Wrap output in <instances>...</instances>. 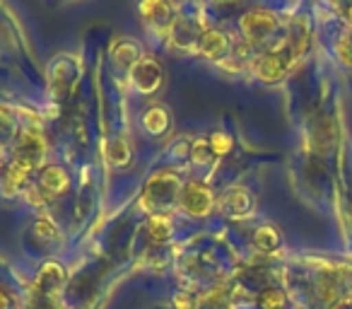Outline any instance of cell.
Segmentation results:
<instances>
[{
    "instance_id": "1",
    "label": "cell",
    "mask_w": 352,
    "mask_h": 309,
    "mask_svg": "<svg viewBox=\"0 0 352 309\" xmlns=\"http://www.w3.org/2000/svg\"><path fill=\"white\" fill-rule=\"evenodd\" d=\"M182 198V184L174 172H157L147 182L142 191V206L152 211L155 215H166L171 206Z\"/></svg>"
},
{
    "instance_id": "2",
    "label": "cell",
    "mask_w": 352,
    "mask_h": 309,
    "mask_svg": "<svg viewBox=\"0 0 352 309\" xmlns=\"http://www.w3.org/2000/svg\"><path fill=\"white\" fill-rule=\"evenodd\" d=\"M275 30H278V20L268 10H251L241 17V34L249 46L268 41L275 34Z\"/></svg>"
},
{
    "instance_id": "3",
    "label": "cell",
    "mask_w": 352,
    "mask_h": 309,
    "mask_svg": "<svg viewBox=\"0 0 352 309\" xmlns=\"http://www.w3.org/2000/svg\"><path fill=\"white\" fill-rule=\"evenodd\" d=\"M179 203H182V208H184L186 215L206 217V215H210L212 206H215V193H212V189L208 187V184L191 182L182 189V198H179Z\"/></svg>"
},
{
    "instance_id": "4",
    "label": "cell",
    "mask_w": 352,
    "mask_h": 309,
    "mask_svg": "<svg viewBox=\"0 0 352 309\" xmlns=\"http://www.w3.org/2000/svg\"><path fill=\"white\" fill-rule=\"evenodd\" d=\"M41 158H44V138L36 128H22L15 138V152H12V160L27 164V167H39Z\"/></svg>"
},
{
    "instance_id": "5",
    "label": "cell",
    "mask_w": 352,
    "mask_h": 309,
    "mask_svg": "<svg viewBox=\"0 0 352 309\" xmlns=\"http://www.w3.org/2000/svg\"><path fill=\"white\" fill-rule=\"evenodd\" d=\"M131 83L140 94H155L162 87V83H164L162 65L152 56H142L131 68Z\"/></svg>"
},
{
    "instance_id": "6",
    "label": "cell",
    "mask_w": 352,
    "mask_h": 309,
    "mask_svg": "<svg viewBox=\"0 0 352 309\" xmlns=\"http://www.w3.org/2000/svg\"><path fill=\"white\" fill-rule=\"evenodd\" d=\"M198 51H201L206 58L225 63L232 54V41L222 30H203L201 41H198Z\"/></svg>"
},
{
    "instance_id": "7",
    "label": "cell",
    "mask_w": 352,
    "mask_h": 309,
    "mask_svg": "<svg viewBox=\"0 0 352 309\" xmlns=\"http://www.w3.org/2000/svg\"><path fill=\"white\" fill-rule=\"evenodd\" d=\"M63 285H65V268L60 264H56V261H46V264L39 268V273H36L32 288L39 290V292H44V295L58 297Z\"/></svg>"
},
{
    "instance_id": "8",
    "label": "cell",
    "mask_w": 352,
    "mask_h": 309,
    "mask_svg": "<svg viewBox=\"0 0 352 309\" xmlns=\"http://www.w3.org/2000/svg\"><path fill=\"white\" fill-rule=\"evenodd\" d=\"M222 211L232 217H246V215H251V211H254V198H251V193L246 191V189L234 187L225 193V198H222Z\"/></svg>"
},
{
    "instance_id": "9",
    "label": "cell",
    "mask_w": 352,
    "mask_h": 309,
    "mask_svg": "<svg viewBox=\"0 0 352 309\" xmlns=\"http://www.w3.org/2000/svg\"><path fill=\"white\" fill-rule=\"evenodd\" d=\"M39 187L44 189V193L49 198L60 196L63 191H68L70 177H68V172H65L63 167H56V164H51V167L41 169V174H39Z\"/></svg>"
},
{
    "instance_id": "10",
    "label": "cell",
    "mask_w": 352,
    "mask_h": 309,
    "mask_svg": "<svg viewBox=\"0 0 352 309\" xmlns=\"http://www.w3.org/2000/svg\"><path fill=\"white\" fill-rule=\"evenodd\" d=\"M30 174H32V167L12 160V162L8 164L6 174H3V191H6V196H15L17 191H22V187L27 184Z\"/></svg>"
},
{
    "instance_id": "11",
    "label": "cell",
    "mask_w": 352,
    "mask_h": 309,
    "mask_svg": "<svg viewBox=\"0 0 352 309\" xmlns=\"http://www.w3.org/2000/svg\"><path fill=\"white\" fill-rule=\"evenodd\" d=\"M169 34H171V41H174L176 46H186V49H188L191 44L198 46L203 30H196L188 17H179V20H174V25H171Z\"/></svg>"
},
{
    "instance_id": "12",
    "label": "cell",
    "mask_w": 352,
    "mask_h": 309,
    "mask_svg": "<svg viewBox=\"0 0 352 309\" xmlns=\"http://www.w3.org/2000/svg\"><path fill=\"white\" fill-rule=\"evenodd\" d=\"M111 56H113V63L121 65V68H133V65H135L138 61L142 58L140 49H138V44H135V41H131V39H118V41H113Z\"/></svg>"
},
{
    "instance_id": "13",
    "label": "cell",
    "mask_w": 352,
    "mask_h": 309,
    "mask_svg": "<svg viewBox=\"0 0 352 309\" xmlns=\"http://www.w3.org/2000/svg\"><path fill=\"white\" fill-rule=\"evenodd\" d=\"M171 126L169 111L164 107H152L142 114V128H145L150 136H164Z\"/></svg>"
},
{
    "instance_id": "14",
    "label": "cell",
    "mask_w": 352,
    "mask_h": 309,
    "mask_svg": "<svg viewBox=\"0 0 352 309\" xmlns=\"http://www.w3.org/2000/svg\"><path fill=\"white\" fill-rule=\"evenodd\" d=\"M140 12L150 25L162 27V30H171L174 25V17H171V8L164 3H142Z\"/></svg>"
},
{
    "instance_id": "15",
    "label": "cell",
    "mask_w": 352,
    "mask_h": 309,
    "mask_svg": "<svg viewBox=\"0 0 352 309\" xmlns=\"http://www.w3.org/2000/svg\"><path fill=\"white\" fill-rule=\"evenodd\" d=\"M147 230H150L152 242H166L174 232V222H171L169 215H152L147 220Z\"/></svg>"
},
{
    "instance_id": "16",
    "label": "cell",
    "mask_w": 352,
    "mask_h": 309,
    "mask_svg": "<svg viewBox=\"0 0 352 309\" xmlns=\"http://www.w3.org/2000/svg\"><path fill=\"white\" fill-rule=\"evenodd\" d=\"M254 244L261 251H275L280 246V232L273 225H263L256 230L254 235Z\"/></svg>"
},
{
    "instance_id": "17",
    "label": "cell",
    "mask_w": 352,
    "mask_h": 309,
    "mask_svg": "<svg viewBox=\"0 0 352 309\" xmlns=\"http://www.w3.org/2000/svg\"><path fill=\"white\" fill-rule=\"evenodd\" d=\"M188 155H191V160L196 164H210L212 158H215V150H212V145H210V138H198V140L191 145V150H188Z\"/></svg>"
},
{
    "instance_id": "18",
    "label": "cell",
    "mask_w": 352,
    "mask_h": 309,
    "mask_svg": "<svg viewBox=\"0 0 352 309\" xmlns=\"http://www.w3.org/2000/svg\"><path fill=\"white\" fill-rule=\"evenodd\" d=\"M27 307L30 309H63L58 302V297H54V295H44L34 288L30 290V302H27Z\"/></svg>"
},
{
    "instance_id": "19",
    "label": "cell",
    "mask_w": 352,
    "mask_h": 309,
    "mask_svg": "<svg viewBox=\"0 0 352 309\" xmlns=\"http://www.w3.org/2000/svg\"><path fill=\"white\" fill-rule=\"evenodd\" d=\"M258 307L261 309H283L285 307V295L275 288H265L258 295Z\"/></svg>"
},
{
    "instance_id": "20",
    "label": "cell",
    "mask_w": 352,
    "mask_h": 309,
    "mask_svg": "<svg viewBox=\"0 0 352 309\" xmlns=\"http://www.w3.org/2000/svg\"><path fill=\"white\" fill-rule=\"evenodd\" d=\"M109 158H111V162L118 164V167H123V164L131 162V147H128V142L121 140V138H116V140L111 142V152H109Z\"/></svg>"
},
{
    "instance_id": "21",
    "label": "cell",
    "mask_w": 352,
    "mask_h": 309,
    "mask_svg": "<svg viewBox=\"0 0 352 309\" xmlns=\"http://www.w3.org/2000/svg\"><path fill=\"white\" fill-rule=\"evenodd\" d=\"M17 123L15 116L8 111L6 107H0V140H6V138H17Z\"/></svg>"
},
{
    "instance_id": "22",
    "label": "cell",
    "mask_w": 352,
    "mask_h": 309,
    "mask_svg": "<svg viewBox=\"0 0 352 309\" xmlns=\"http://www.w3.org/2000/svg\"><path fill=\"white\" fill-rule=\"evenodd\" d=\"M34 237L36 242H51L56 239V227L51 220H46V217H41V220L34 222Z\"/></svg>"
},
{
    "instance_id": "23",
    "label": "cell",
    "mask_w": 352,
    "mask_h": 309,
    "mask_svg": "<svg viewBox=\"0 0 352 309\" xmlns=\"http://www.w3.org/2000/svg\"><path fill=\"white\" fill-rule=\"evenodd\" d=\"M210 145H212V150H215V155H225V152L232 150V138L225 136V133H215V136L210 138Z\"/></svg>"
},
{
    "instance_id": "24",
    "label": "cell",
    "mask_w": 352,
    "mask_h": 309,
    "mask_svg": "<svg viewBox=\"0 0 352 309\" xmlns=\"http://www.w3.org/2000/svg\"><path fill=\"white\" fill-rule=\"evenodd\" d=\"M0 309H12V295L0 290Z\"/></svg>"
},
{
    "instance_id": "25",
    "label": "cell",
    "mask_w": 352,
    "mask_h": 309,
    "mask_svg": "<svg viewBox=\"0 0 352 309\" xmlns=\"http://www.w3.org/2000/svg\"><path fill=\"white\" fill-rule=\"evenodd\" d=\"M328 309H352V297H342L338 302H333Z\"/></svg>"
}]
</instances>
